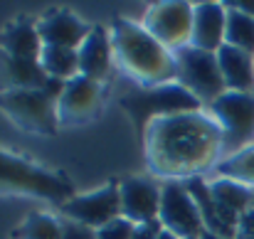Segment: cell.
I'll return each instance as SVG.
<instances>
[{
  "label": "cell",
  "instance_id": "cell-2",
  "mask_svg": "<svg viewBox=\"0 0 254 239\" xmlns=\"http://www.w3.org/2000/svg\"><path fill=\"white\" fill-rule=\"evenodd\" d=\"M114 60L143 86H158L175 81V60L143 25L116 17L111 25Z\"/></svg>",
  "mask_w": 254,
  "mask_h": 239
},
{
  "label": "cell",
  "instance_id": "cell-10",
  "mask_svg": "<svg viewBox=\"0 0 254 239\" xmlns=\"http://www.w3.org/2000/svg\"><path fill=\"white\" fill-rule=\"evenodd\" d=\"M62 212L67 220L79 222L89 230H101L116 217H121V195H119V182L111 180L104 187L86 192V195H74L69 202L62 205Z\"/></svg>",
  "mask_w": 254,
  "mask_h": 239
},
{
  "label": "cell",
  "instance_id": "cell-28",
  "mask_svg": "<svg viewBox=\"0 0 254 239\" xmlns=\"http://www.w3.org/2000/svg\"><path fill=\"white\" fill-rule=\"evenodd\" d=\"M163 232V225L156 222H146V225H136V235L133 239H158V235Z\"/></svg>",
  "mask_w": 254,
  "mask_h": 239
},
{
  "label": "cell",
  "instance_id": "cell-30",
  "mask_svg": "<svg viewBox=\"0 0 254 239\" xmlns=\"http://www.w3.org/2000/svg\"><path fill=\"white\" fill-rule=\"evenodd\" d=\"M197 239H225V237H220V235H212V232L202 230V232H200V237H197Z\"/></svg>",
  "mask_w": 254,
  "mask_h": 239
},
{
  "label": "cell",
  "instance_id": "cell-7",
  "mask_svg": "<svg viewBox=\"0 0 254 239\" xmlns=\"http://www.w3.org/2000/svg\"><path fill=\"white\" fill-rule=\"evenodd\" d=\"M210 116L222 128L225 158L254 143V94L225 91L210 104Z\"/></svg>",
  "mask_w": 254,
  "mask_h": 239
},
{
  "label": "cell",
  "instance_id": "cell-4",
  "mask_svg": "<svg viewBox=\"0 0 254 239\" xmlns=\"http://www.w3.org/2000/svg\"><path fill=\"white\" fill-rule=\"evenodd\" d=\"M119 106L126 111V116L133 123L136 138L143 143V136L148 131V126L156 119L163 116H175V114H190V111H200L202 104L178 81L173 84H158V86H138L131 89L128 94H124L119 99Z\"/></svg>",
  "mask_w": 254,
  "mask_h": 239
},
{
  "label": "cell",
  "instance_id": "cell-27",
  "mask_svg": "<svg viewBox=\"0 0 254 239\" xmlns=\"http://www.w3.org/2000/svg\"><path fill=\"white\" fill-rule=\"evenodd\" d=\"M235 239H254V210H247V212L240 217Z\"/></svg>",
  "mask_w": 254,
  "mask_h": 239
},
{
  "label": "cell",
  "instance_id": "cell-23",
  "mask_svg": "<svg viewBox=\"0 0 254 239\" xmlns=\"http://www.w3.org/2000/svg\"><path fill=\"white\" fill-rule=\"evenodd\" d=\"M12 239H62V222L47 212H30L20 227L12 230Z\"/></svg>",
  "mask_w": 254,
  "mask_h": 239
},
{
  "label": "cell",
  "instance_id": "cell-13",
  "mask_svg": "<svg viewBox=\"0 0 254 239\" xmlns=\"http://www.w3.org/2000/svg\"><path fill=\"white\" fill-rule=\"evenodd\" d=\"M91 25L79 20L69 10H52L42 20H37V32L45 47H67L79 50V45L86 40Z\"/></svg>",
  "mask_w": 254,
  "mask_h": 239
},
{
  "label": "cell",
  "instance_id": "cell-32",
  "mask_svg": "<svg viewBox=\"0 0 254 239\" xmlns=\"http://www.w3.org/2000/svg\"><path fill=\"white\" fill-rule=\"evenodd\" d=\"M252 210H254V190H252Z\"/></svg>",
  "mask_w": 254,
  "mask_h": 239
},
{
  "label": "cell",
  "instance_id": "cell-26",
  "mask_svg": "<svg viewBox=\"0 0 254 239\" xmlns=\"http://www.w3.org/2000/svg\"><path fill=\"white\" fill-rule=\"evenodd\" d=\"M62 239H96V232L79 222L67 220V222H62Z\"/></svg>",
  "mask_w": 254,
  "mask_h": 239
},
{
  "label": "cell",
  "instance_id": "cell-21",
  "mask_svg": "<svg viewBox=\"0 0 254 239\" xmlns=\"http://www.w3.org/2000/svg\"><path fill=\"white\" fill-rule=\"evenodd\" d=\"M40 67L45 69L47 77L69 81L79 77V52L67 47H42Z\"/></svg>",
  "mask_w": 254,
  "mask_h": 239
},
{
  "label": "cell",
  "instance_id": "cell-19",
  "mask_svg": "<svg viewBox=\"0 0 254 239\" xmlns=\"http://www.w3.org/2000/svg\"><path fill=\"white\" fill-rule=\"evenodd\" d=\"M217 64H220V72H222V79L227 91H245V94H254V57L237 50V47H230V45H222L217 50Z\"/></svg>",
  "mask_w": 254,
  "mask_h": 239
},
{
  "label": "cell",
  "instance_id": "cell-8",
  "mask_svg": "<svg viewBox=\"0 0 254 239\" xmlns=\"http://www.w3.org/2000/svg\"><path fill=\"white\" fill-rule=\"evenodd\" d=\"M158 222L163 225V230L173 232L180 239H195L200 237L202 227V217L200 210L192 200V195L188 192L183 180H168L161 187V212H158Z\"/></svg>",
  "mask_w": 254,
  "mask_h": 239
},
{
  "label": "cell",
  "instance_id": "cell-14",
  "mask_svg": "<svg viewBox=\"0 0 254 239\" xmlns=\"http://www.w3.org/2000/svg\"><path fill=\"white\" fill-rule=\"evenodd\" d=\"M227 30V10L222 2H197L192 12V35L190 47L217 52L225 45Z\"/></svg>",
  "mask_w": 254,
  "mask_h": 239
},
{
  "label": "cell",
  "instance_id": "cell-31",
  "mask_svg": "<svg viewBox=\"0 0 254 239\" xmlns=\"http://www.w3.org/2000/svg\"><path fill=\"white\" fill-rule=\"evenodd\" d=\"M158 239H180V237H175L173 232H168V230H163V232L158 235Z\"/></svg>",
  "mask_w": 254,
  "mask_h": 239
},
{
  "label": "cell",
  "instance_id": "cell-9",
  "mask_svg": "<svg viewBox=\"0 0 254 239\" xmlns=\"http://www.w3.org/2000/svg\"><path fill=\"white\" fill-rule=\"evenodd\" d=\"M192 2H153L143 17V27L170 52L188 47L192 35Z\"/></svg>",
  "mask_w": 254,
  "mask_h": 239
},
{
  "label": "cell",
  "instance_id": "cell-15",
  "mask_svg": "<svg viewBox=\"0 0 254 239\" xmlns=\"http://www.w3.org/2000/svg\"><path fill=\"white\" fill-rule=\"evenodd\" d=\"M77 52H79V74L99 81V84L109 77L111 64H114L111 32H106L101 25H91L86 40L79 45Z\"/></svg>",
  "mask_w": 254,
  "mask_h": 239
},
{
  "label": "cell",
  "instance_id": "cell-3",
  "mask_svg": "<svg viewBox=\"0 0 254 239\" xmlns=\"http://www.w3.org/2000/svg\"><path fill=\"white\" fill-rule=\"evenodd\" d=\"M0 192L42 197L62 207L74 197V185L67 175L57 170H47L22 156L0 151Z\"/></svg>",
  "mask_w": 254,
  "mask_h": 239
},
{
  "label": "cell",
  "instance_id": "cell-20",
  "mask_svg": "<svg viewBox=\"0 0 254 239\" xmlns=\"http://www.w3.org/2000/svg\"><path fill=\"white\" fill-rule=\"evenodd\" d=\"M183 182H185L188 192L192 195V200H195V205H197V210H200L202 227H205L207 232H212V235H220V237H225V239H235L237 230L230 227V225L222 220V215H220V210H217V205H215V200H212L210 182H205L202 178H190V180H183Z\"/></svg>",
  "mask_w": 254,
  "mask_h": 239
},
{
  "label": "cell",
  "instance_id": "cell-29",
  "mask_svg": "<svg viewBox=\"0 0 254 239\" xmlns=\"http://www.w3.org/2000/svg\"><path fill=\"white\" fill-rule=\"evenodd\" d=\"M225 7H232V10H240L245 15H252L254 17V0H232V2H222Z\"/></svg>",
  "mask_w": 254,
  "mask_h": 239
},
{
  "label": "cell",
  "instance_id": "cell-18",
  "mask_svg": "<svg viewBox=\"0 0 254 239\" xmlns=\"http://www.w3.org/2000/svg\"><path fill=\"white\" fill-rule=\"evenodd\" d=\"M210 192H212V200L222 215V220L237 230L240 225V217L252 210V190L235 182V180H227V178H215L210 180Z\"/></svg>",
  "mask_w": 254,
  "mask_h": 239
},
{
  "label": "cell",
  "instance_id": "cell-22",
  "mask_svg": "<svg viewBox=\"0 0 254 239\" xmlns=\"http://www.w3.org/2000/svg\"><path fill=\"white\" fill-rule=\"evenodd\" d=\"M215 173H217V178L235 180V182L254 190V143L247 146V148H242L235 156L222 158L215 165Z\"/></svg>",
  "mask_w": 254,
  "mask_h": 239
},
{
  "label": "cell",
  "instance_id": "cell-17",
  "mask_svg": "<svg viewBox=\"0 0 254 239\" xmlns=\"http://www.w3.org/2000/svg\"><path fill=\"white\" fill-rule=\"evenodd\" d=\"M47 74L40 62L17 60L0 50V94L5 91H22V89H45Z\"/></svg>",
  "mask_w": 254,
  "mask_h": 239
},
{
  "label": "cell",
  "instance_id": "cell-11",
  "mask_svg": "<svg viewBox=\"0 0 254 239\" xmlns=\"http://www.w3.org/2000/svg\"><path fill=\"white\" fill-rule=\"evenodd\" d=\"M101 106V84L84 74L64 84L62 96L57 99L60 126H79L89 121Z\"/></svg>",
  "mask_w": 254,
  "mask_h": 239
},
{
  "label": "cell",
  "instance_id": "cell-33",
  "mask_svg": "<svg viewBox=\"0 0 254 239\" xmlns=\"http://www.w3.org/2000/svg\"><path fill=\"white\" fill-rule=\"evenodd\" d=\"M195 239H197V237H195Z\"/></svg>",
  "mask_w": 254,
  "mask_h": 239
},
{
  "label": "cell",
  "instance_id": "cell-24",
  "mask_svg": "<svg viewBox=\"0 0 254 239\" xmlns=\"http://www.w3.org/2000/svg\"><path fill=\"white\" fill-rule=\"evenodd\" d=\"M225 10H227L225 45L237 47L254 57V17L240 12V10H232V7H225Z\"/></svg>",
  "mask_w": 254,
  "mask_h": 239
},
{
  "label": "cell",
  "instance_id": "cell-12",
  "mask_svg": "<svg viewBox=\"0 0 254 239\" xmlns=\"http://www.w3.org/2000/svg\"><path fill=\"white\" fill-rule=\"evenodd\" d=\"M161 187L151 178H126L119 182L121 217L133 225L156 222L161 212Z\"/></svg>",
  "mask_w": 254,
  "mask_h": 239
},
{
  "label": "cell",
  "instance_id": "cell-25",
  "mask_svg": "<svg viewBox=\"0 0 254 239\" xmlns=\"http://www.w3.org/2000/svg\"><path fill=\"white\" fill-rule=\"evenodd\" d=\"M133 235H136V225L128 222L126 217H116L106 227L96 230V239H133Z\"/></svg>",
  "mask_w": 254,
  "mask_h": 239
},
{
  "label": "cell",
  "instance_id": "cell-6",
  "mask_svg": "<svg viewBox=\"0 0 254 239\" xmlns=\"http://www.w3.org/2000/svg\"><path fill=\"white\" fill-rule=\"evenodd\" d=\"M175 60V81L185 86L200 104H212L220 99L227 86L222 79L220 64H217V52H205L197 47H180L173 52Z\"/></svg>",
  "mask_w": 254,
  "mask_h": 239
},
{
  "label": "cell",
  "instance_id": "cell-16",
  "mask_svg": "<svg viewBox=\"0 0 254 239\" xmlns=\"http://www.w3.org/2000/svg\"><path fill=\"white\" fill-rule=\"evenodd\" d=\"M42 40H40V32H37V22L27 20V17H20L15 20L12 25H7L2 32H0V50L10 57H17V60H30V62H40V55H42Z\"/></svg>",
  "mask_w": 254,
  "mask_h": 239
},
{
  "label": "cell",
  "instance_id": "cell-1",
  "mask_svg": "<svg viewBox=\"0 0 254 239\" xmlns=\"http://www.w3.org/2000/svg\"><path fill=\"white\" fill-rule=\"evenodd\" d=\"M141 146L151 173L168 180L200 178L225 158L222 128L210 114L202 111L156 119Z\"/></svg>",
  "mask_w": 254,
  "mask_h": 239
},
{
  "label": "cell",
  "instance_id": "cell-5",
  "mask_svg": "<svg viewBox=\"0 0 254 239\" xmlns=\"http://www.w3.org/2000/svg\"><path fill=\"white\" fill-rule=\"evenodd\" d=\"M0 111L20 131H27V133L55 136L60 128L57 99L50 96L45 89L5 91V94H0Z\"/></svg>",
  "mask_w": 254,
  "mask_h": 239
}]
</instances>
